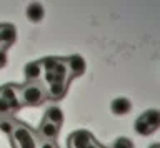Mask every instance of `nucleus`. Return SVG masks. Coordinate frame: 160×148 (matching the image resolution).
<instances>
[{"label":"nucleus","instance_id":"f257e3e1","mask_svg":"<svg viewBox=\"0 0 160 148\" xmlns=\"http://www.w3.org/2000/svg\"><path fill=\"white\" fill-rule=\"evenodd\" d=\"M20 105H28L35 107L40 105L47 98V90L43 88L42 83L33 82V83H25L20 87Z\"/></svg>","mask_w":160,"mask_h":148},{"label":"nucleus","instance_id":"f03ea898","mask_svg":"<svg viewBox=\"0 0 160 148\" xmlns=\"http://www.w3.org/2000/svg\"><path fill=\"white\" fill-rule=\"evenodd\" d=\"M10 136L15 143V148H37V140H35L32 130L25 127L23 123H15Z\"/></svg>","mask_w":160,"mask_h":148},{"label":"nucleus","instance_id":"7ed1b4c3","mask_svg":"<svg viewBox=\"0 0 160 148\" xmlns=\"http://www.w3.org/2000/svg\"><path fill=\"white\" fill-rule=\"evenodd\" d=\"M20 87H17V85H3V87H0V97L2 98H5L7 100V103H8V107H10V110H12V113L13 112H17L20 107Z\"/></svg>","mask_w":160,"mask_h":148},{"label":"nucleus","instance_id":"20e7f679","mask_svg":"<svg viewBox=\"0 0 160 148\" xmlns=\"http://www.w3.org/2000/svg\"><path fill=\"white\" fill-rule=\"evenodd\" d=\"M93 141V136L87 130H77L68 138V148H87Z\"/></svg>","mask_w":160,"mask_h":148},{"label":"nucleus","instance_id":"39448f33","mask_svg":"<svg viewBox=\"0 0 160 148\" xmlns=\"http://www.w3.org/2000/svg\"><path fill=\"white\" fill-rule=\"evenodd\" d=\"M65 65H67V70H68V78L80 77L85 72V60L80 55H72L65 58Z\"/></svg>","mask_w":160,"mask_h":148},{"label":"nucleus","instance_id":"423d86ee","mask_svg":"<svg viewBox=\"0 0 160 148\" xmlns=\"http://www.w3.org/2000/svg\"><path fill=\"white\" fill-rule=\"evenodd\" d=\"M58 133H60V127L53 125V123H50V122L43 120L38 127V135L43 138V141H55L58 136Z\"/></svg>","mask_w":160,"mask_h":148},{"label":"nucleus","instance_id":"0eeeda50","mask_svg":"<svg viewBox=\"0 0 160 148\" xmlns=\"http://www.w3.org/2000/svg\"><path fill=\"white\" fill-rule=\"evenodd\" d=\"M110 110H112L113 115L117 117H122V115H127V113L132 110V103H130L128 98L125 97H118L110 103Z\"/></svg>","mask_w":160,"mask_h":148},{"label":"nucleus","instance_id":"6e6552de","mask_svg":"<svg viewBox=\"0 0 160 148\" xmlns=\"http://www.w3.org/2000/svg\"><path fill=\"white\" fill-rule=\"evenodd\" d=\"M23 73H25V78H27L28 83H33V82H38L40 77H42V65L40 62H32V63H27L23 68Z\"/></svg>","mask_w":160,"mask_h":148},{"label":"nucleus","instance_id":"1a4fd4ad","mask_svg":"<svg viewBox=\"0 0 160 148\" xmlns=\"http://www.w3.org/2000/svg\"><path fill=\"white\" fill-rule=\"evenodd\" d=\"M15 37H17V32L12 25H2L0 27V40H2V48L10 47L15 42Z\"/></svg>","mask_w":160,"mask_h":148},{"label":"nucleus","instance_id":"9d476101","mask_svg":"<svg viewBox=\"0 0 160 148\" xmlns=\"http://www.w3.org/2000/svg\"><path fill=\"white\" fill-rule=\"evenodd\" d=\"M140 118H142L153 131L160 127V112L158 110H153V108L152 110H147V112H143L142 115H140Z\"/></svg>","mask_w":160,"mask_h":148},{"label":"nucleus","instance_id":"9b49d317","mask_svg":"<svg viewBox=\"0 0 160 148\" xmlns=\"http://www.w3.org/2000/svg\"><path fill=\"white\" fill-rule=\"evenodd\" d=\"M67 93V83H50L48 90H47V97L52 98V100H60V98L65 97Z\"/></svg>","mask_w":160,"mask_h":148},{"label":"nucleus","instance_id":"f8f14e48","mask_svg":"<svg viewBox=\"0 0 160 148\" xmlns=\"http://www.w3.org/2000/svg\"><path fill=\"white\" fill-rule=\"evenodd\" d=\"M43 120L53 123V125H57V127H60L63 123V112L60 110L58 107H50L48 110L45 112V118H43Z\"/></svg>","mask_w":160,"mask_h":148},{"label":"nucleus","instance_id":"ddd939ff","mask_svg":"<svg viewBox=\"0 0 160 148\" xmlns=\"http://www.w3.org/2000/svg\"><path fill=\"white\" fill-rule=\"evenodd\" d=\"M25 13H27V18L30 22L37 23L43 18V7L40 3H30L27 7V10H25Z\"/></svg>","mask_w":160,"mask_h":148},{"label":"nucleus","instance_id":"4468645a","mask_svg":"<svg viewBox=\"0 0 160 148\" xmlns=\"http://www.w3.org/2000/svg\"><path fill=\"white\" fill-rule=\"evenodd\" d=\"M135 131H137L138 135H143V136L152 135V133H153V130L142 120V118H137V122H135Z\"/></svg>","mask_w":160,"mask_h":148},{"label":"nucleus","instance_id":"2eb2a0df","mask_svg":"<svg viewBox=\"0 0 160 148\" xmlns=\"http://www.w3.org/2000/svg\"><path fill=\"white\" fill-rule=\"evenodd\" d=\"M60 58H53V57H47V58H43L42 62H40V65H42V70L47 73V72H53V68L57 67V63H58Z\"/></svg>","mask_w":160,"mask_h":148},{"label":"nucleus","instance_id":"dca6fc26","mask_svg":"<svg viewBox=\"0 0 160 148\" xmlns=\"http://www.w3.org/2000/svg\"><path fill=\"white\" fill-rule=\"evenodd\" d=\"M112 148H133V143H132V140H128V138L120 136V138H117V140L113 141Z\"/></svg>","mask_w":160,"mask_h":148},{"label":"nucleus","instance_id":"f3484780","mask_svg":"<svg viewBox=\"0 0 160 148\" xmlns=\"http://www.w3.org/2000/svg\"><path fill=\"white\" fill-rule=\"evenodd\" d=\"M13 125H15V122H13V120H8V118L0 120V130H2L3 133H7V135H12Z\"/></svg>","mask_w":160,"mask_h":148},{"label":"nucleus","instance_id":"a211bd4d","mask_svg":"<svg viewBox=\"0 0 160 148\" xmlns=\"http://www.w3.org/2000/svg\"><path fill=\"white\" fill-rule=\"evenodd\" d=\"M10 113H12V110H10L7 100L0 97V115H10Z\"/></svg>","mask_w":160,"mask_h":148},{"label":"nucleus","instance_id":"6ab92c4d","mask_svg":"<svg viewBox=\"0 0 160 148\" xmlns=\"http://www.w3.org/2000/svg\"><path fill=\"white\" fill-rule=\"evenodd\" d=\"M7 65V52L5 48H0V68H3Z\"/></svg>","mask_w":160,"mask_h":148},{"label":"nucleus","instance_id":"aec40b11","mask_svg":"<svg viewBox=\"0 0 160 148\" xmlns=\"http://www.w3.org/2000/svg\"><path fill=\"white\" fill-rule=\"evenodd\" d=\"M40 148H57V145H55L53 141H43L42 145H40Z\"/></svg>","mask_w":160,"mask_h":148},{"label":"nucleus","instance_id":"412c9836","mask_svg":"<svg viewBox=\"0 0 160 148\" xmlns=\"http://www.w3.org/2000/svg\"><path fill=\"white\" fill-rule=\"evenodd\" d=\"M87 148H103V146H102V145H98V143H97V141H95V140H93V141H92V143H90V145H88Z\"/></svg>","mask_w":160,"mask_h":148},{"label":"nucleus","instance_id":"4be33fe9","mask_svg":"<svg viewBox=\"0 0 160 148\" xmlns=\"http://www.w3.org/2000/svg\"><path fill=\"white\" fill-rule=\"evenodd\" d=\"M150 148H160V143H155V145H152Z\"/></svg>","mask_w":160,"mask_h":148},{"label":"nucleus","instance_id":"5701e85b","mask_svg":"<svg viewBox=\"0 0 160 148\" xmlns=\"http://www.w3.org/2000/svg\"><path fill=\"white\" fill-rule=\"evenodd\" d=\"M0 48H2V40H0Z\"/></svg>","mask_w":160,"mask_h":148}]
</instances>
